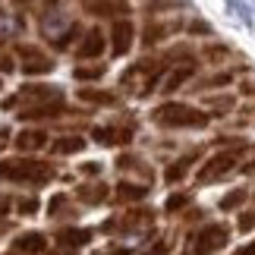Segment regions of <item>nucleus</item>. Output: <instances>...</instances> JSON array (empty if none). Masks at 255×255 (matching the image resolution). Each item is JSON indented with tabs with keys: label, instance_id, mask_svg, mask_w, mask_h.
<instances>
[{
	"label": "nucleus",
	"instance_id": "22",
	"mask_svg": "<svg viewBox=\"0 0 255 255\" xmlns=\"http://www.w3.org/2000/svg\"><path fill=\"white\" fill-rule=\"evenodd\" d=\"M79 98L88 104H117V95L111 92H98V88H79Z\"/></svg>",
	"mask_w": 255,
	"mask_h": 255
},
{
	"label": "nucleus",
	"instance_id": "2",
	"mask_svg": "<svg viewBox=\"0 0 255 255\" xmlns=\"http://www.w3.org/2000/svg\"><path fill=\"white\" fill-rule=\"evenodd\" d=\"M0 180H13V183H51L54 180V164L47 161H25V158H13L0 164Z\"/></svg>",
	"mask_w": 255,
	"mask_h": 255
},
{
	"label": "nucleus",
	"instance_id": "26",
	"mask_svg": "<svg viewBox=\"0 0 255 255\" xmlns=\"http://www.w3.org/2000/svg\"><path fill=\"white\" fill-rule=\"evenodd\" d=\"M205 104H208L211 107V111H224V114H227L230 111V107H233V98L230 95H208V98H205Z\"/></svg>",
	"mask_w": 255,
	"mask_h": 255
},
{
	"label": "nucleus",
	"instance_id": "38",
	"mask_svg": "<svg viewBox=\"0 0 255 255\" xmlns=\"http://www.w3.org/2000/svg\"><path fill=\"white\" fill-rule=\"evenodd\" d=\"M51 255H76V249H63V246H60V249H54Z\"/></svg>",
	"mask_w": 255,
	"mask_h": 255
},
{
	"label": "nucleus",
	"instance_id": "37",
	"mask_svg": "<svg viewBox=\"0 0 255 255\" xmlns=\"http://www.w3.org/2000/svg\"><path fill=\"white\" fill-rule=\"evenodd\" d=\"M98 170H101V167H98V164H85V167H82V173H92V176H95Z\"/></svg>",
	"mask_w": 255,
	"mask_h": 255
},
{
	"label": "nucleus",
	"instance_id": "20",
	"mask_svg": "<svg viewBox=\"0 0 255 255\" xmlns=\"http://www.w3.org/2000/svg\"><path fill=\"white\" fill-rule=\"evenodd\" d=\"M54 154H76L85 148V139H79V135H63V139H57L54 145Z\"/></svg>",
	"mask_w": 255,
	"mask_h": 255
},
{
	"label": "nucleus",
	"instance_id": "17",
	"mask_svg": "<svg viewBox=\"0 0 255 255\" xmlns=\"http://www.w3.org/2000/svg\"><path fill=\"white\" fill-rule=\"evenodd\" d=\"M192 73H195V63L189 60V63H183V66H176V70L167 76V79L161 82V92H176L186 79H192Z\"/></svg>",
	"mask_w": 255,
	"mask_h": 255
},
{
	"label": "nucleus",
	"instance_id": "31",
	"mask_svg": "<svg viewBox=\"0 0 255 255\" xmlns=\"http://www.w3.org/2000/svg\"><path fill=\"white\" fill-rule=\"evenodd\" d=\"M167 252H170V243H167V240H158L151 249H145V252H139V255H167Z\"/></svg>",
	"mask_w": 255,
	"mask_h": 255
},
{
	"label": "nucleus",
	"instance_id": "15",
	"mask_svg": "<svg viewBox=\"0 0 255 255\" xmlns=\"http://www.w3.org/2000/svg\"><path fill=\"white\" fill-rule=\"evenodd\" d=\"M101 51H104V32H101V28H88L85 38H82V44H79V57L88 60V57H98Z\"/></svg>",
	"mask_w": 255,
	"mask_h": 255
},
{
	"label": "nucleus",
	"instance_id": "39",
	"mask_svg": "<svg viewBox=\"0 0 255 255\" xmlns=\"http://www.w3.org/2000/svg\"><path fill=\"white\" fill-rule=\"evenodd\" d=\"M237 255H255V243H249V246H246V249H240Z\"/></svg>",
	"mask_w": 255,
	"mask_h": 255
},
{
	"label": "nucleus",
	"instance_id": "6",
	"mask_svg": "<svg viewBox=\"0 0 255 255\" xmlns=\"http://www.w3.org/2000/svg\"><path fill=\"white\" fill-rule=\"evenodd\" d=\"M54 98H60V92H57L54 85H25V88H19L16 95H9L3 107H19V111H28V107H38V104H44V101H54Z\"/></svg>",
	"mask_w": 255,
	"mask_h": 255
},
{
	"label": "nucleus",
	"instance_id": "19",
	"mask_svg": "<svg viewBox=\"0 0 255 255\" xmlns=\"http://www.w3.org/2000/svg\"><path fill=\"white\" fill-rule=\"evenodd\" d=\"M195 158H199V154H183V158L180 161H176V164H170V167H167V173H164V176H167V183H176V180H183V176H186V170H189L192 167V164H195Z\"/></svg>",
	"mask_w": 255,
	"mask_h": 255
},
{
	"label": "nucleus",
	"instance_id": "8",
	"mask_svg": "<svg viewBox=\"0 0 255 255\" xmlns=\"http://www.w3.org/2000/svg\"><path fill=\"white\" fill-rule=\"evenodd\" d=\"M16 51H19V57H22V73H28V76H38V73H51V70H54V60H51L47 54H41L38 47L19 44Z\"/></svg>",
	"mask_w": 255,
	"mask_h": 255
},
{
	"label": "nucleus",
	"instance_id": "24",
	"mask_svg": "<svg viewBox=\"0 0 255 255\" xmlns=\"http://www.w3.org/2000/svg\"><path fill=\"white\" fill-rule=\"evenodd\" d=\"M243 202H246V189H233L221 199V211H233V208H240Z\"/></svg>",
	"mask_w": 255,
	"mask_h": 255
},
{
	"label": "nucleus",
	"instance_id": "9",
	"mask_svg": "<svg viewBox=\"0 0 255 255\" xmlns=\"http://www.w3.org/2000/svg\"><path fill=\"white\" fill-rule=\"evenodd\" d=\"M132 38H135L132 22H129V19H117L114 28H111V47H114V54L123 57V54L132 47Z\"/></svg>",
	"mask_w": 255,
	"mask_h": 255
},
{
	"label": "nucleus",
	"instance_id": "35",
	"mask_svg": "<svg viewBox=\"0 0 255 255\" xmlns=\"http://www.w3.org/2000/svg\"><path fill=\"white\" fill-rule=\"evenodd\" d=\"M6 145H9V129H6V126H0V151H3Z\"/></svg>",
	"mask_w": 255,
	"mask_h": 255
},
{
	"label": "nucleus",
	"instance_id": "12",
	"mask_svg": "<svg viewBox=\"0 0 255 255\" xmlns=\"http://www.w3.org/2000/svg\"><path fill=\"white\" fill-rule=\"evenodd\" d=\"M44 249H47L44 233H22V237H16V243H13L16 255H41Z\"/></svg>",
	"mask_w": 255,
	"mask_h": 255
},
{
	"label": "nucleus",
	"instance_id": "30",
	"mask_svg": "<svg viewBox=\"0 0 255 255\" xmlns=\"http://www.w3.org/2000/svg\"><path fill=\"white\" fill-rule=\"evenodd\" d=\"M205 57H208V60H224V57H227V47L224 44H208L205 47Z\"/></svg>",
	"mask_w": 255,
	"mask_h": 255
},
{
	"label": "nucleus",
	"instance_id": "14",
	"mask_svg": "<svg viewBox=\"0 0 255 255\" xmlns=\"http://www.w3.org/2000/svg\"><path fill=\"white\" fill-rule=\"evenodd\" d=\"M88 13L95 16H126L129 3L126 0H88Z\"/></svg>",
	"mask_w": 255,
	"mask_h": 255
},
{
	"label": "nucleus",
	"instance_id": "28",
	"mask_svg": "<svg viewBox=\"0 0 255 255\" xmlns=\"http://www.w3.org/2000/svg\"><path fill=\"white\" fill-rule=\"evenodd\" d=\"M104 76V63H98V66H79L76 70V79H101Z\"/></svg>",
	"mask_w": 255,
	"mask_h": 255
},
{
	"label": "nucleus",
	"instance_id": "42",
	"mask_svg": "<svg viewBox=\"0 0 255 255\" xmlns=\"http://www.w3.org/2000/svg\"><path fill=\"white\" fill-rule=\"evenodd\" d=\"M13 255H16V252H13Z\"/></svg>",
	"mask_w": 255,
	"mask_h": 255
},
{
	"label": "nucleus",
	"instance_id": "40",
	"mask_svg": "<svg viewBox=\"0 0 255 255\" xmlns=\"http://www.w3.org/2000/svg\"><path fill=\"white\" fill-rule=\"evenodd\" d=\"M246 173H255V161H252V164H249V167H246Z\"/></svg>",
	"mask_w": 255,
	"mask_h": 255
},
{
	"label": "nucleus",
	"instance_id": "18",
	"mask_svg": "<svg viewBox=\"0 0 255 255\" xmlns=\"http://www.w3.org/2000/svg\"><path fill=\"white\" fill-rule=\"evenodd\" d=\"M79 199L88 202V205L104 202V199H107V186H104V183H85V186H79Z\"/></svg>",
	"mask_w": 255,
	"mask_h": 255
},
{
	"label": "nucleus",
	"instance_id": "7",
	"mask_svg": "<svg viewBox=\"0 0 255 255\" xmlns=\"http://www.w3.org/2000/svg\"><path fill=\"white\" fill-rule=\"evenodd\" d=\"M154 221V211L151 208H135L129 214H123V218H111L104 224V233H123V230H142L148 227Z\"/></svg>",
	"mask_w": 255,
	"mask_h": 255
},
{
	"label": "nucleus",
	"instance_id": "4",
	"mask_svg": "<svg viewBox=\"0 0 255 255\" xmlns=\"http://www.w3.org/2000/svg\"><path fill=\"white\" fill-rule=\"evenodd\" d=\"M243 148H246V145H237V148H230V151H218L214 158H208L199 167L195 180L199 183H214V180H221V176H227L233 167H237V161L243 158Z\"/></svg>",
	"mask_w": 255,
	"mask_h": 255
},
{
	"label": "nucleus",
	"instance_id": "1",
	"mask_svg": "<svg viewBox=\"0 0 255 255\" xmlns=\"http://www.w3.org/2000/svg\"><path fill=\"white\" fill-rule=\"evenodd\" d=\"M151 120L167 129H202L208 126V114L195 111L192 104H180V101H167L151 111Z\"/></svg>",
	"mask_w": 255,
	"mask_h": 255
},
{
	"label": "nucleus",
	"instance_id": "23",
	"mask_svg": "<svg viewBox=\"0 0 255 255\" xmlns=\"http://www.w3.org/2000/svg\"><path fill=\"white\" fill-rule=\"evenodd\" d=\"M180 28V22H164V25H148L145 28V44H154V41H161L164 35H170Z\"/></svg>",
	"mask_w": 255,
	"mask_h": 255
},
{
	"label": "nucleus",
	"instance_id": "41",
	"mask_svg": "<svg viewBox=\"0 0 255 255\" xmlns=\"http://www.w3.org/2000/svg\"><path fill=\"white\" fill-rule=\"evenodd\" d=\"M3 211H6V205H0V214H3Z\"/></svg>",
	"mask_w": 255,
	"mask_h": 255
},
{
	"label": "nucleus",
	"instance_id": "36",
	"mask_svg": "<svg viewBox=\"0 0 255 255\" xmlns=\"http://www.w3.org/2000/svg\"><path fill=\"white\" fill-rule=\"evenodd\" d=\"M16 6H32V3H54V0H13Z\"/></svg>",
	"mask_w": 255,
	"mask_h": 255
},
{
	"label": "nucleus",
	"instance_id": "29",
	"mask_svg": "<svg viewBox=\"0 0 255 255\" xmlns=\"http://www.w3.org/2000/svg\"><path fill=\"white\" fill-rule=\"evenodd\" d=\"M237 227H240V233H249L255 227V211H243L240 221H237Z\"/></svg>",
	"mask_w": 255,
	"mask_h": 255
},
{
	"label": "nucleus",
	"instance_id": "21",
	"mask_svg": "<svg viewBox=\"0 0 255 255\" xmlns=\"http://www.w3.org/2000/svg\"><path fill=\"white\" fill-rule=\"evenodd\" d=\"M145 186H139V183H120L117 186V202H139V199H145Z\"/></svg>",
	"mask_w": 255,
	"mask_h": 255
},
{
	"label": "nucleus",
	"instance_id": "11",
	"mask_svg": "<svg viewBox=\"0 0 255 255\" xmlns=\"http://www.w3.org/2000/svg\"><path fill=\"white\" fill-rule=\"evenodd\" d=\"M92 135L101 145H123L132 139V126H98Z\"/></svg>",
	"mask_w": 255,
	"mask_h": 255
},
{
	"label": "nucleus",
	"instance_id": "10",
	"mask_svg": "<svg viewBox=\"0 0 255 255\" xmlns=\"http://www.w3.org/2000/svg\"><path fill=\"white\" fill-rule=\"evenodd\" d=\"M60 114H66V101H63V95H60V98H54V101L38 104V107H28V111H19V117H22V120H44V117H60Z\"/></svg>",
	"mask_w": 255,
	"mask_h": 255
},
{
	"label": "nucleus",
	"instance_id": "16",
	"mask_svg": "<svg viewBox=\"0 0 255 255\" xmlns=\"http://www.w3.org/2000/svg\"><path fill=\"white\" fill-rule=\"evenodd\" d=\"M47 145V135L41 129H22L16 135V148L19 151H38V148H44Z\"/></svg>",
	"mask_w": 255,
	"mask_h": 255
},
{
	"label": "nucleus",
	"instance_id": "25",
	"mask_svg": "<svg viewBox=\"0 0 255 255\" xmlns=\"http://www.w3.org/2000/svg\"><path fill=\"white\" fill-rule=\"evenodd\" d=\"M16 32H19V19L0 13V41H3V38H13Z\"/></svg>",
	"mask_w": 255,
	"mask_h": 255
},
{
	"label": "nucleus",
	"instance_id": "34",
	"mask_svg": "<svg viewBox=\"0 0 255 255\" xmlns=\"http://www.w3.org/2000/svg\"><path fill=\"white\" fill-rule=\"evenodd\" d=\"M0 73H13V60L6 54H0Z\"/></svg>",
	"mask_w": 255,
	"mask_h": 255
},
{
	"label": "nucleus",
	"instance_id": "27",
	"mask_svg": "<svg viewBox=\"0 0 255 255\" xmlns=\"http://www.w3.org/2000/svg\"><path fill=\"white\" fill-rule=\"evenodd\" d=\"M189 199H192V195H186V192H176V195H170V199L164 202V211H167V214H173V211H180L183 205H189Z\"/></svg>",
	"mask_w": 255,
	"mask_h": 255
},
{
	"label": "nucleus",
	"instance_id": "13",
	"mask_svg": "<svg viewBox=\"0 0 255 255\" xmlns=\"http://www.w3.org/2000/svg\"><path fill=\"white\" fill-rule=\"evenodd\" d=\"M57 243H60L63 249H79V246H85V243H92V230H85V227H63V230H57Z\"/></svg>",
	"mask_w": 255,
	"mask_h": 255
},
{
	"label": "nucleus",
	"instance_id": "3",
	"mask_svg": "<svg viewBox=\"0 0 255 255\" xmlns=\"http://www.w3.org/2000/svg\"><path fill=\"white\" fill-rule=\"evenodd\" d=\"M164 70H167V60H142L123 73V88H129L135 95H148L164 76Z\"/></svg>",
	"mask_w": 255,
	"mask_h": 255
},
{
	"label": "nucleus",
	"instance_id": "5",
	"mask_svg": "<svg viewBox=\"0 0 255 255\" xmlns=\"http://www.w3.org/2000/svg\"><path fill=\"white\" fill-rule=\"evenodd\" d=\"M227 240H230L227 224H208V227H202L192 237L189 252L192 255H214V252H221L224 246H227Z\"/></svg>",
	"mask_w": 255,
	"mask_h": 255
},
{
	"label": "nucleus",
	"instance_id": "33",
	"mask_svg": "<svg viewBox=\"0 0 255 255\" xmlns=\"http://www.w3.org/2000/svg\"><path fill=\"white\" fill-rule=\"evenodd\" d=\"M189 32H192V35H211V25H208V22H192Z\"/></svg>",
	"mask_w": 255,
	"mask_h": 255
},
{
	"label": "nucleus",
	"instance_id": "32",
	"mask_svg": "<svg viewBox=\"0 0 255 255\" xmlns=\"http://www.w3.org/2000/svg\"><path fill=\"white\" fill-rule=\"evenodd\" d=\"M19 211H22V214H35L38 211V199H22V202H19Z\"/></svg>",
	"mask_w": 255,
	"mask_h": 255
}]
</instances>
